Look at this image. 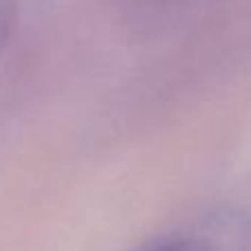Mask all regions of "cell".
I'll use <instances>...</instances> for the list:
<instances>
[{
	"instance_id": "obj_1",
	"label": "cell",
	"mask_w": 251,
	"mask_h": 251,
	"mask_svg": "<svg viewBox=\"0 0 251 251\" xmlns=\"http://www.w3.org/2000/svg\"><path fill=\"white\" fill-rule=\"evenodd\" d=\"M249 243L251 236L247 225L236 216H227L199 231L165 240L148 251H247Z\"/></svg>"
},
{
	"instance_id": "obj_2",
	"label": "cell",
	"mask_w": 251,
	"mask_h": 251,
	"mask_svg": "<svg viewBox=\"0 0 251 251\" xmlns=\"http://www.w3.org/2000/svg\"><path fill=\"white\" fill-rule=\"evenodd\" d=\"M18 18V0H0V57L11 38L13 25Z\"/></svg>"
}]
</instances>
